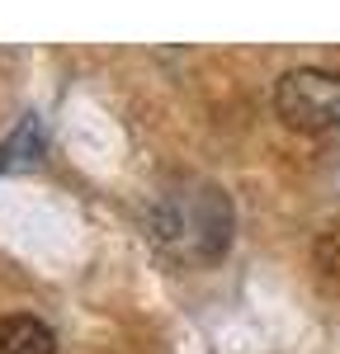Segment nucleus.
I'll use <instances>...</instances> for the list:
<instances>
[{
	"mask_svg": "<svg viewBox=\"0 0 340 354\" xmlns=\"http://www.w3.org/2000/svg\"><path fill=\"white\" fill-rule=\"evenodd\" d=\"M227 198L213 185H185L156 203V236L185 260H213L227 245Z\"/></svg>",
	"mask_w": 340,
	"mask_h": 354,
	"instance_id": "obj_1",
	"label": "nucleus"
},
{
	"mask_svg": "<svg viewBox=\"0 0 340 354\" xmlns=\"http://www.w3.org/2000/svg\"><path fill=\"white\" fill-rule=\"evenodd\" d=\"M279 118L298 133H331L340 128V76L321 66H298L288 71L274 90Z\"/></svg>",
	"mask_w": 340,
	"mask_h": 354,
	"instance_id": "obj_2",
	"label": "nucleus"
},
{
	"mask_svg": "<svg viewBox=\"0 0 340 354\" xmlns=\"http://www.w3.org/2000/svg\"><path fill=\"white\" fill-rule=\"evenodd\" d=\"M57 340L38 317H0V354H53Z\"/></svg>",
	"mask_w": 340,
	"mask_h": 354,
	"instance_id": "obj_3",
	"label": "nucleus"
},
{
	"mask_svg": "<svg viewBox=\"0 0 340 354\" xmlns=\"http://www.w3.org/2000/svg\"><path fill=\"white\" fill-rule=\"evenodd\" d=\"M312 260H317L321 279L340 288V227H326V232L317 236V250H312Z\"/></svg>",
	"mask_w": 340,
	"mask_h": 354,
	"instance_id": "obj_4",
	"label": "nucleus"
}]
</instances>
